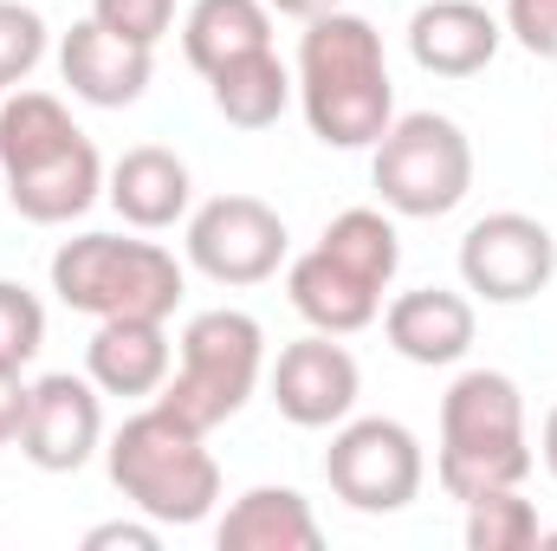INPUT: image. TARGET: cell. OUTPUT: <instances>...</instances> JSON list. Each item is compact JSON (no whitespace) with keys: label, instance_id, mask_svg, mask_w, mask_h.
<instances>
[{"label":"cell","instance_id":"cell-10","mask_svg":"<svg viewBox=\"0 0 557 551\" xmlns=\"http://www.w3.org/2000/svg\"><path fill=\"white\" fill-rule=\"evenodd\" d=\"M460 279L486 305H525V298H539L557 279L552 228L532 221V215H519V208H499V215L473 221L467 241H460Z\"/></svg>","mask_w":557,"mask_h":551},{"label":"cell","instance_id":"cell-23","mask_svg":"<svg viewBox=\"0 0 557 551\" xmlns=\"http://www.w3.org/2000/svg\"><path fill=\"white\" fill-rule=\"evenodd\" d=\"M539 506L519 487H493L480 500H467V551H525L539 546Z\"/></svg>","mask_w":557,"mask_h":551},{"label":"cell","instance_id":"cell-15","mask_svg":"<svg viewBox=\"0 0 557 551\" xmlns=\"http://www.w3.org/2000/svg\"><path fill=\"white\" fill-rule=\"evenodd\" d=\"M383 338L396 357H409L421 370H447L473 351V305L447 285H421V292H403L389 298L383 311Z\"/></svg>","mask_w":557,"mask_h":551},{"label":"cell","instance_id":"cell-11","mask_svg":"<svg viewBox=\"0 0 557 551\" xmlns=\"http://www.w3.org/2000/svg\"><path fill=\"white\" fill-rule=\"evenodd\" d=\"M104 441V403H98V383L91 377H72V370H52L33 383V403H26V428H20V454L39 467V474H78Z\"/></svg>","mask_w":557,"mask_h":551},{"label":"cell","instance_id":"cell-8","mask_svg":"<svg viewBox=\"0 0 557 551\" xmlns=\"http://www.w3.org/2000/svg\"><path fill=\"white\" fill-rule=\"evenodd\" d=\"M324 480L350 513H403V506H416L421 480H428L416 428H403L389 415L337 421V434L324 448Z\"/></svg>","mask_w":557,"mask_h":551},{"label":"cell","instance_id":"cell-2","mask_svg":"<svg viewBox=\"0 0 557 551\" xmlns=\"http://www.w3.org/2000/svg\"><path fill=\"white\" fill-rule=\"evenodd\" d=\"M0 169L7 201L33 228H65L104 195L98 143L72 124V111L52 91H13L0 105Z\"/></svg>","mask_w":557,"mask_h":551},{"label":"cell","instance_id":"cell-30","mask_svg":"<svg viewBox=\"0 0 557 551\" xmlns=\"http://www.w3.org/2000/svg\"><path fill=\"white\" fill-rule=\"evenodd\" d=\"M273 13H285V20H318V13H331V7H344V0H267Z\"/></svg>","mask_w":557,"mask_h":551},{"label":"cell","instance_id":"cell-9","mask_svg":"<svg viewBox=\"0 0 557 551\" xmlns=\"http://www.w3.org/2000/svg\"><path fill=\"white\" fill-rule=\"evenodd\" d=\"M188 267L214 285H260L285 267V221L260 195H214L188 215Z\"/></svg>","mask_w":557,"mask_h":551},{"label":"cell","instance_id":"cell-21","mask_svg":"<svg viewBox=\"0 0 557 551\" xmlns=\"http://www.w3.org/2000/svg\"><path fill=\"white\" fill-rule=\"evenodd\" d=\"M208 91H214V111L234 131H273L278 118H285V105L298 98V78L278 65V52L267 46V52H247V59L221 65L208 78Z\"/></svg>","mask_w":557,"mask_h":551},{"label":"cell","instance_id":"cell-24","mask_svg":"<svg viewBox=\"0 0 557 551\" xmlns=\"http://www.w3.org/2000/svg\"><path fill=\"white\" fill-rule=\"evenodd\" d=\"M46 344V305L20 285V279H0V364L7 370H26Z\"/></svg>","mask_w":557,"mask_h":551},{"label":"cell","instance_id":"cell-6","mask_svg":"<svg viewBox=\"0 0 557 551\" xmlns=\"http://www.w3.org/2000/svg\"><path fill=\"white\" fill-rule=\"evenodd\" d=\"M52 292L85 318H169L182 305V260L156 241L78 234L52 254Z\"/></svg>","mask_w":557,"mask_h":551},{"label":"cell","instance_id":"cell-13","mask_svg":"<svg viewBox=\"0 0 557 551\" xmlns=\"http://www.w3.org/2000/svg\"><path fill=\"white\" fill-rule=\"evenodd\" d=\"M59 78L72 85V98L98 105V111H124L137 105L156 78V52L98 26V20H78L65 39H59Z\"/></svg>","mask_w":557,"mask_h":551},{"label":"cell","instance_id":"cell-7","mask_svg":"<svg viewBox=\"0 0 557 551\" xmlns=\"http://www.w3.org/2000/svg\"><path fill=\"white\" fill-rule=\"evenodd\" d=\"M370 175H376V195H383L389 215L441 221L473 188V143L441 111H409V118H396L383 131Z\"/></svg>","mask_w":557,"mask_h":551},{"label":"cell","instance_id":"cell-31","mask_svg":"<svg viewBox=\"0 0 557 551\" xmlns=\"http://www.w3.org/2000/svg\"><path fill=\"white\" fill-rule=\"evenodd\" d=\"M539 454H545V467H552V480H557V403H552V415H545V434H539Z\"/></svg>","mask_w":557,"mask_h":551},{"label":"cell","instance_id":"cell-1","mask_svg":"<svg viewBox=\"0 0 557 551\" xmlns=\"http://www.w3.org/2000/svg\"><path fill=\"white\" fill-rule=\"evenodd\" d=\"M298 105L324 149H376L396 124V85L383 59V33L363 13H318L298 39Z\"/></svg>","mask_w":557,"mask_h":551},{"label":"cell","instance_id":"cell-14","mask_svg":"<svg viewBox=\"0 0 557 551\" xmlns=\"http://www.w3.org/2000/svg\"><path fill=\"white\" fill-rule=\"evenodd\" d=\"M506 26L480 7V0H428L409 20V52L421 72L434 78H473L499 59Z\"/></svg>","mask_w":557,"mask_h":551},{"label":"cell","instance_id":"cell-27","mask_svg":"<svg viewBox=\"0 0 557 551\" xmlns=\"http://www.w3.org/2000/svg\"><path fill=\"white\" fill-rule=\"evenodd\" d=\"M506 33L532 59H557V0H506Z\"/></svg>","mask_w":557,"mask_h":551},{"label":"cell","instance_id":"cell-28","mask_svg":"<svg viewBox=\"0 0 557 551\" xmlns=\"http://www.w3.org/2000/svg\"><path fill=\"white\" fill-rule=\"evenodd\" d=\"M26 403H33V383H20V370L0 364V448L20 441V428H26Z\"/></svg>","mask_w":557,"mask_h":551},{"label":"cell","instance_id":"cell-20","mask_svg":"<svg viewBox=\"0 0 557 551\" xmlns=\"http://www.w3.org/2000/svg\"><path fill=\"white\" fill-rule=\"evenodd\" d=\"M273 46V7L267 0H195L182 20V52L201 78H214L221 65L267 52Z\"/></svg>","mask_w":557,"mask_h":551},{"label":"cell","instance_id":"cell-4","mask_svg":"<svg viewBox=\"0 0 557 551\" xmlns=\"http://www.w3.org/2000/svg\"><path fill=\"white\" fill-rule=\"evenodd\" d=\"M434 474L447 500H480L493 487H525L532 441H525V396L506 370H467L441 396V454Z\"/></svg>","mask_w":557,"mask_h":551},{"label":"cell","instance_id":"cell-12","mask_svg":"<svg viewBox=\"0 0 557 551\" xmlns=\"http://www.w3.org/2000/svg\"><path fill=\"white\" fill-rule=\"evenodd\" d=\"M357 396H363V370L344 344H331V331H311L278 351L273 403L292 428H337V421H350Z\"/></svg>","mask_w":557,"mask_h":551},{"label":"cell","instance_id":"cell-25","mask_svg":"<svg viewBox=\"0 0 557 551\" xmlns=\"http://www.w3.org/2000/svg\"><path fill=\"white\" fill-rule=\"evenodd\" d=\"M39 59H46V20L26 0H0V91L26 85Z\"/></svg>","mask_w":557,"mask_h":551},{"label":"cell","instance_id":"cell-16","mask_svg":"<svg viewBox=\"0 0 557 551\" xmlns=\"http://www.w3.org/2000/svg\"><path fill=\"white\" fill-rule=\"evenodd\" d=\"M162 325L169 318H98V331L85 344V377L104 396H156L175 370Z\"/></svg>","mask_w":557,"mask_h":551},{"label":"cell","instance_id":"cell-29","mask_svg":"<svg viewBox=\"0 0 557 551\" xmlns=\"http://www.w3.org/2000/svg\"><path fill=\"white\" fill-rule=\"evenodd\" d=\"M156 551V519L149 526H131V519H117V526H91L85 532V551Z\"/></svg>","mask_w":557,"mask_h":551},{"label":"cell","instance_id":"cell-26","mask_svg":"<svg viewBox=\"0 0 557 551\" xmlns=\"http://www.w3.org/2000/svg\"><path fill=\"white\" fill-rule=\"evenodd\" d=\"M91 20L156 52L169 39V26H175V0H91Z\"/></svg>","mask_w":557,"mask_h":551},{"label":"cell","instance_id":"cell-22","mask_svg":"<svg viewBox=\"0 0 557 551\" xmlns=\"http://www.w3.org/2000/svg\"><path fill=\"white\" fill-rule=\"evenodd\" d=\"M318 247H324L344 273H357L363 285H376V292H389V279L403 267V234H396V221H389L383 208H344V215L318 234Z\"/></svg>","mask_w":557,"mask_h":551},{"label":"cell","instance_id":"cell-19","mask_svg":"<svg viewBox=\"0 0 557 551\" xmlns=\"http://www.w3.org/2000/svg\"><path fill=\"white\" fill-rule=\"evenodd\" d=\"M285 292H292L298 318H305L311 331H331V338H350V331L376 325V311H383V292H376V285H363L357 273H344L324 247H311V254H298V260H292Z\"/></svg>","mask_w":557,"mask_h":551},{"label":"cell","instance_id":"cell-3","mask_svg":"<svg viewBox=\"0 0 557 551\" xmlns=\"http://www.w3.org/2000/svg\"><path fill=\"white\" fill-rule=\"evenodd\" d=\"M117 493L156 526H201L221 500V461L208 454V434L188 428L162 403L137 409L104 448Z\"/></svg>","mask_w":557,"mask_h":551},{"label":"cell","instance_id":"cell-5","mask_svg":"<svg viewBox=\"0 0 557 551\" xmlns=\"http://www.w3.org/2000/svg\"><path fill=\"white\" fill-rule=\"evenodd\" d=\"M267 370V331L260 318L221 305V311H195L182 331V364L169 370V383L156 390V403L169 415H182L188 428H221L253 403Z\"/></svg>","mask_w":557,"mask_h":551},{"label":"cell","instance_id":"cell-17","mask_svg":"<svg viewBox=\"0 0 557 551\" xmlns=\"http://www.w3.org/2000/svg\"><path fill=\"white\" fill-rule=\"evenodd\" d=\"M104 195H111V208H117L131 228L162 234V228H175V221L188 215L195 182H188V162H182L175 149H162V143H137V149H124V156L111 162Z\"/></svg>","mask_w":557,"mask_h":551},{"label":"cell","instance_id":"cell-18","mask_svg":"<svg viewBox=\"0 0 557 551\" xmlns=\"http://www.w3.org/2000/svg\"><path fill=\"white\" fill-rule=\"evenodd\" d=\"M214 546L221 551H318L324 526H318V513H311V500L298 487H247L221 513Z\"/></svg>","mask_w":557,"mask_h":551}]
</instances>
